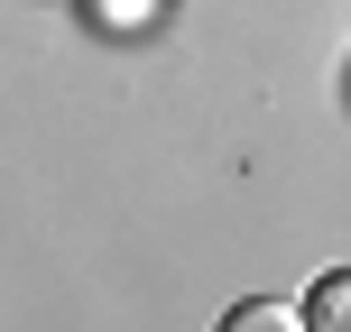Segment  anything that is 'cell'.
Listing matches in <instances>:
<instances>
[{
  "mask_svg": "<svg viewBox=\"0 0 351 332\" xmlns=\"http://www.w3.org/2000/svg\"><path fill=\"white\" fill-rule=\"evenodd\" d=\"M305 323L315 332H351V268H324V277L305 286Z\"/></svg>",
  "mask_w": 351,
  "mask_h": 332,
  "instance_id": "7a4b0ae2",
  "label": "cell"
},
{
  "mask_svg": "<svg viewBox=\"0 0 351 332\" xmlns=\"http://www.w3.org/2000/svg\"><path fill=\"white\" fill-rule=\"evenodd\" d=\"M148 10H158V0H93V18H102V28H139Z\"/></svg>",
  "mask_w": 351,
  "mask_h": 332,
  "instance_id": "3957f363",
  "label": "cell"
},
{
  "mask_svg": "<svg viewBox=\"0 0 351 332\" xmlns=\"http://www.w3.org/2000/svg\"><path fill=\"white\" fill-rule=\"evenodd\" d=\"M213 332H315V323H305V305H278V296H241V305H231V314L213 323Z\"/></svg>",
  "mask_w": 351,
  "mask_h": 332,
  "instance_id": "6da1fadb",
  "label": "cell"
}]
</instances>
